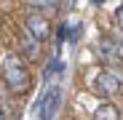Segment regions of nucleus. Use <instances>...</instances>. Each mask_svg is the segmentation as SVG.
<instances>
[{"label":"nucleus","instance_id":"obj_4","mask_svg":"<svg viewBox=\"0 0 123 120\" xmlns=\"http://www.w3.org/2000/svg\"><path fill=\"white\" fill-rule=\"evenodd\" d=\"M24 29L35 37V40H43L51 35V22L46 19V13H40V11H32V13H27V19H24Z\"/></svg>","mask_w":123,"mask_h":120},{"label":"nucleus","instance_id":"obj_3","mask_svg":"<svg viewBox=\"0 0 123 120\" xmlns=\"http://www.w3.org/2000/svg\"><path fill=\"white\" fill-rule=\"evenodd\" d=\"M62 99H64V91H62L59 83L48 86L43 99H40V104H37V117L40 120H56L59 117V109H62Z\"/></svg>","mask_w":123,"mask_h":120},{"label":"nucleus","instance_id":"obj_5","mask_svg":"<svg viewBox=\"0 0 123 120\" xmlns=\"http://www.w3.org/2000/svg\"><path fill=\"white\" fill-rule=\"evenodd\" d=\"M94 120H120V112H118L115 104L105 102V104H99V107L94 109Z\"/></svg>","mask_w":123,"mask_h":120},{"label":"nucleus","instance_id":"obj_1","mask_svg":"<svg viewBox=\"0 0 123 120\" xmlns=\"http://www.w3.org/2000/svg\"><path fill=\"white\" fill-rule=\"evenodd\" d=\"M3 80H6V88L11 93H27L30 91V72H27V64L22 62V56L16 53H6L3 62Z\"/></svg>","mask_w":123,"mask_h":120},{"label":"nucleus","instance_id":"obj_7","mask_svg":"<svg viewBox=\"0 0 123 120\" xmlns=\"http://www.w3.org/2000/svg\"><path fill=\"white\" fill-rule=\"evenodd\" d=\"M96 51H99V56L105 59H118V53H115V40L112 37H102L99 40V46H96Z\"/></svg>","mask_w":123,"mask_h":120},{"label":"nucleus","instance_id":"obj_8","mask_svg":"<svg viewBox=\"0 0 123 120\" xmlns=\"http://www.w3.org/2000/svg\"><path fill=\"white\" fill-rule=\"evenodd\" d=\"M24 3L32 8V11H48V13H54L56 8H59V0H24Z\"/></svg>","mask_w":123,"mask_h":120},{"label":"nucleus","instance_id":"obj_11","mask_svg":"<svg viewBox=\"0 0 123 120\" xmlns=\"http://www.w3.org/2000/svg\"><path fill=\"white\" fill-rule=\"evenodd\" d=\"M115 53H118V59H123V37L115 40Z\"/></svg>","mask_w":123,"mask_h":120},{"label":"nucleus","instance_id":"obj_9","mask_svg":"<svg viewBox=\"0 0 123 120\" xmlns=\"http://www.w3.org/2000/svg\"><path fill=\"white\" fill-rule=\"evenodd\" d=\"M0 109H3V112H11V99L3 93V88H0Z\"/></svg>","mask_w":123,"mask_h":120},{"label":"nucleus","instance_id":"obj_6","mask_svg":"<svg viewBox=\"0 0 123 120\" xmlns=\"http://www.w3.org/2000/svg\"><path fill=\"white\" fill-rule=\"evenodd\" d=\"M22 48H24L27 59H37V53H40V40H35V37L24 29V35H22Z\"/></svg>","mask_w":123,"mask_h":120},{"label":"nucleus","instance_id":"obj_10","mask_svg":"<svg viewBox=\"0 0 123 120\" xmlns=\"http://www.w3.org/2000/svg\"><path fill=\"white\" fill-rule=\"evenodd\" d=\"M115 22H118V27L123 29V3L118 6V11H115Z\"/></svg>","mask_w":123,"mask_h":120},{"label":"nucleus","instance_id":"obj_12","mask_svg":"<svg viewBox=\"0 0 123 120\" xmlns=\"http://www.w3.org/2000/svg\"><path fill=\"white\" fill-rule=\"evenodd\" d=\"M0 120H6V112H3V109H0Z\"/></svg>","mask_w":123,"mask_h":120},{"label":"nucleus","instance_id":"obj_2","mask_svg":"<svg viewBox=\"0 0 123 120\" xmlns=\"http://www.w3.org/2000/svg\"><path fill=\"white\" fill-rule=\"evenodd\" d=\"M120 86H123V72L115 69V64L105 67V69L91 80V91H94L96 96H112V93L120 91Z\"/></svg>","mask_w":123,"mask_h":120}]
</instances>
